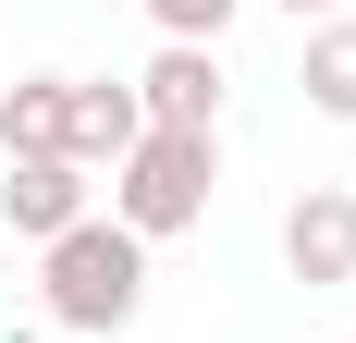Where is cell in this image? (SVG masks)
<instances>
[{"label":"cell","instance_id":"1","mask_svg":"<svg viewBox=\"0 0 356 343\" xmlns=\"http://www.w3.org/2000/svg\"><path fill=\"white\" fill-rule=\"evenodd\" d=\"M37 294H49V331H74V343H111L123 319L147 307V245L111 221V208H86L74 233H49L37 245Z\"/></svg>","mask_w":356,"mask_h":343},{"label":"cell","instance_id":"2","mask_svg":"<svg viewBox=\"0 0 356 343\" xmlns=\"http://www.w3.org/2000/svg\"><path fill=\"white\" fill-rule=\"evenodd\" d=\"M209 196H221V135H160V123H147V135L111 160V221H123L136 245L197 233Z\"/></svg>","mask_w":356,"mask_h":343},{"label":"cell","instance_id":"3","mask_svg":"<svg viewBox=\"0 0 356 343\" xmlns=\"http://www.w3.org/2000/svg\"><path fill=\"white\" fill-rule=\"evenodd\" d=\"M283 270L307 282V294L356 282V184H307V196L283 208Z\"/></svg>","mask_w":356,"mask_h":343},{"label":"cell","instance_id":"4","mask_svg":"<svg viewBox=\"0 0 356 343\" xmlns=\"http://www.w3.org/2000/svg\"><path fill=\"white\" fill-rule=\"evenodd\" d=\"M136 110L160 123V135H221V49H147V74H136Z\"/></svg>","mask_w":356,"mask_h":343},{"label":"cell","instance_id":"5","mask_svg":"<svg viewBox=\"0 0 356 343\" xmlns=\"http://www.w3.org/2000/svg\"><path fill=\"white\" fill-rule=\"evenodd\" d=\"M136 135H147L136 86H111V74H74V99H62V160H74V172H111Z\"/></svg>","mask_w":356,"mask_h":343},{"label":"cell","instance_id":"6","mask_svg":"<svg viewBox=\"0 0 356 343\" xmlns=\"http://www.w3.org/2000/svg\"><path fill=\"white\" fill-rule=\"evenodd\" d=\"M0 221H13L25 245L74 233V221H86V172L74 160H0Z\"/></svg>","mask_w":356,"mask_h":343},{"label":"cell","instance_id":"7","mask_svg":"<svg viewBox=\"0 0 356 343\" xmlns=\"http://www.w3.org/2000/svg\"><path fill=\"white\" fill-rule=\"evenodd\" d=\"M295 86H307V110H320V123H356V12H320V25H307Z\"/></svg>","mask_w":356,"mask_h":343},{"label":"cell","instance_id":"8","mask_svg":"<svg viewBox=\"0 0 356 343\" xmlns=\"http://www.w3.org/2000/svg\"><path fill=\"white\" fill-rule=\"evenodd\" d=\"M62 99H74V74H13L0 86V160H62Z\"/></svg>","mask_w":356,"mask_h":343},{"label":"cell","instance_id":"9","mask_svg":"<svg viewBox=\"0 0 356 343\" xmlns=\"http://www.w3.org/2000/svg\"><path fill=\"white\" fill-rule=\"evenodd\" d=\"M234 12H246V0H147V25L172 37V49H221V37H234Z\"/></svg>","mask_w":356,"mask_h":343},{"label":"cell","instance_id":"10","mask_svg":"<svg viewBox=\"0 0 356 343\" xmlns=\"http://www.w3.org/2000/svg\"><path fill=\"white\" fill-rule=\"evenodd\" d=\"M283 12H295V25H320V12H344V0H283Z\"/></svg>","mask_w":356,"mask_h":343},{"label":"cell","instance_id":"11","mask_svg":"<svg viewBox=\"0 0 356 343\" xmlns=\"http://www.w3.org/2000/svg\"><path fill=\"white\" fill-rule=\"evenodd\" d=\"M49 343H74V331H49Z\"/></svg>","mask_w":356,"mask_h":343},{"label":"cell","instance_id":"12","mask_svg":"<svg viewBox=\"0 0 356 343\" xmlns=\"http://www.w3.org/2000/svg\"><path fill=\"white\" fill-rule=\"evenodd\" d=\"M344 343H356V331H344Z\"/></svg>","mask_w":356,"mask_h":343}]
</instances>
